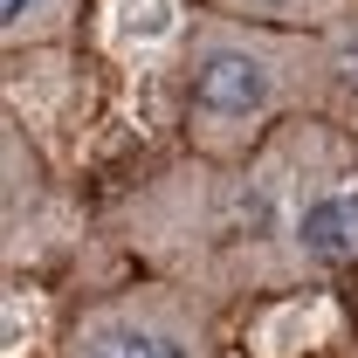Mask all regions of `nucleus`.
<instances>
[{
	"label": "nucleus",
	"instance_id": "1",
	"mask_svg": "<svg viewBox=\"0 0 358 358\" xmlns=\"http://www.w3.org/2000/svg\"><path fill=\"white\" fill-rule=\"evenodd\" d=\"M186 131L207 159L255 152L275 117H310L358 83V48L331 35L207 14L186 35Z\"/></svg>",
	"mask_w": 358,
	"mask_h": 358
},
{
	"label": "nucleus",
	"instance_id": "2",
	"mask_svg": "<svg viewBox=\"0 0 358 358\" xmlns=\"http://www.w3.org/2000/svg\"><path fill=\"white\" fill-rule=\"evenodd\" d=\"M62 358H214L207 303H200V289H186V282L124 289V296L96 303V310L69 331V352Z\"/></svg>",
	"mask_w": 358,
	"mask_h": 358
},
{
	"label": "nucleus",
	"instance_id": "3",
	"mask_svg": "<svg viewBox=\"0 0 358 358\" xmlns=\"http://www.w3.org/2000/svg\"><path fill=\"white\" fill-rule=\"evenodd\" d=\"M234 21H262V28H296V35H324V28H352L358 0H214Z\"/></svg>",
	"mask_w": 358,
	"mask_h": 358
},
{
	"label": "nucleus",
	"instance_id": "4",
	"mask_svg": "<svg viewBox=\"0 0 358 358\" xmlns=\"http://www.w3.org/2000/svg\"><path fill=\"white\" fill-rule=\"evenodd\" d=\"M83 0H0V48H35L62 42Z\"/></svg>",
	"mask_w": 358,
	"mask_h": 358
},
{
	"label": "nucleus",
	"instance_id": "5",
	"mask_svg": "<svg viewBox=\"0 0 358 358\" xmlns=\"http://www.w3.org/2000/svg\"><path fill=\"white\" fill-rule=\"evenodd\" d=\"M324 324H331V303H317V296L310 303H289V310H275L262 331H255V352L262 358H289V352H303Z\"/></svg>",
	"mask_w": 358,
	"mask_h": 358
},
{
	"label": "nucleus",
	"instance_id": "6",
	"mask_svg": "<svg viewBox=\"0 0 358 358\" xmlns=\"http://www.w3.org/2000/svg\"><path fill=\"white\" fill-rule=\"evenodd\" d=\"M173 28H179V0H117V14H110V35L131 48L166 42Z\"/></svg>",
	"mask_w": 358,
	"mask_h": 358
}]
</instances>
